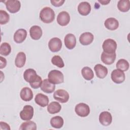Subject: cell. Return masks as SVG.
I'll return each instance as SVG.
<instances>
[{
    "mask_svg": "<svg viewBox=\"0 0 130 130\" xmlns=\"http://www.w3.org/2000/svg\"><path fill=\"white\" fill-rule=\"evenodd\" d=\"M23 78L29 83L31 87L34 89L40 87L43 81L41 77L38 75L36 71L32 69H26L23 73Z\"/></svg>",
    "mask_w": 130,
    "mask_h": 130,
    "instance_id": "6da1fadb",
    "label": "cell"
},
{
    "mask_svg": "<svg viewBox=\"0 0 130 130\" xmlns=\"http://www.w3.org/2000/svg\"><path fill=\"white\" fill-rule=\"evenodd\" d=\"M39 17L41 20L44 23H50L54 20L55 13L51 8L46 7L41 10Z\"/></svg>",
    "mask_w": 130,
    "mask_h": 130,
    "instance_id": "7a4b0ae2",
    "label": "cell"
},
{
    "mask_svg": "<svg viewBox=\"0 0 130 130\" xmlns=\"http://www.w3.org/2000/svg\"><path fill=\"white\" fill-rule=\"evenodd\" d=\"M48 80L54 84H60L64 81V76L61 72L57 70H53L49 72L48 75Z\"/></svg>",
    "mask_w": 130,
    "mask_h": 130,
    "instance_id": "3957f363",
    "label": "cell"
},
{
    "mask_svg": "<svg viewBox=\"0 0 130 130\" xmlns=\"http://www.w3.org/2000/svg\"><path fill=\"white\" fill-rule=\"evenodd\" d=\"M117 46L116 42L113 39H107L104 41L102 45V48L104 52L109 54H112L115 53Z\"/></svg>",
    "mask_w": 130,
    "mask_h": 130,
    "instance_id": "277c9868",
    "label": "cell"
},
{
    "mask_svg": "<svg viewBox=\"0 0 130 130\" xmlns=\"http://www.w3.org/2000/svg\"><path fill=\"white\" fill-rule=\"evenodd\" d=\"M75 111L78 116L85 117L89 114L90 108L89 106L85 103H80L76 105Z\"/></svg>",
    "mask_w": 130,
    "mask_h": 130,
    "instance_id": "5b68a950",
    "label": "cell"
},
{
    "mask_svg": "<svg viewBox=\"0 0 130 130\" xmlns=\"http://www.w3.org/2000/svg\"><path fill=\"white\" fill-rule=\"evenodd\" d=\"M7 10L11 13L18 12L21 7V3L18 0H8L4 1Z\"/></svg>",
    "mask_w": 130,
    "mask_h": 130,
    "instance_id": "8992f818",
    "label": "cell"
},
{
    "mask_svg": "<svg viewBox=\"0 0 130 130\" xmlns=\"http://www.w3.org/2000/svg\"><path fill=\"white\" fill-rule=\"evenodd\" d=\"M54 99L57 101L61 103H67L70 98L69 93L65 90L58 89L56 90L53 94Z\"/></svg>",
    "mask_w": 130,
    "mask_h": 130,
    "instance_id": "52a82bcc",
    "label": "cell"
},
{
    "mask_svg": "<svg viewBox=\"0 0 130 130\" xmlns=\"http://www.w3.org/2000/svg\"><path fill=\"white\" fill-rule=\"evenodd\" d=\"M34 108L30 105H25L20 112V117L23 120H30L34 116Z\"/></svg>",
    "mask_w": 130,
    "mask_h": 130,
    "instance_id": "ba28073f",
    "label": "cell"
},
{
    "mask_svg": "<svg viewBox=\"0 0 130 130\" xmlns=\"http://www.w3.org/2000/svg\"><path fill=\"white\" fill-rule=\"evenodd\" d=\"M112 80L116 84L123 83L125 80V74L124 72L119 69L114 70L111 74Z\"/></svg>",
    "mask_w": 130,
    "mask_h": 130,
    "instance_id": "9c48e42d",
    "label": "cell"
},
{
    "mask_svg": "<svg viewBox=\"0 0 130 130\" xmlns=\"http://www.w3.org/2000/svg\"><path fill=\"white\" fill-rule=\"evenodd\" d=\"M62 42L61 40L57 37H54L50 40L48 42V47L52 52L59 51L62 47Z\"/></svg>",
    "mask_w": 130,
    "mask_h": 130,
    "instance_id": "30bf717a",
    "label": "cell"
},
{
    "mask_svg": "<svg viewBox=\"0 0 130 130\" xmlns=\"http://www.w3.org/2000/svg\"><path fill=\"white\" fill-rule=\"evenodd\" d=\"M99 121L104 126L109 125L112 121V116L108 111H103L99 115Z\"/></svg>",
    "mask_w": 130,
    "mask_h": 130,
    "instance_id": "8fae6325",
    "label": "cell"
},
{
    "mask_svg": "<svg viewBox=\"0 0 130 130\" xmlns=\"http://www.w3.org/2000/svg\"><path fill=\"white\" fill-rule=\"evenodd\" d=\"M70 21L69 14L66 11H61L57 15V22L58 24L62 26H66Z\"/></svg>",
    "mask_w": 130,
    "mask_h": 130,
    "instance_id": "7c38bea8",
    "label": "cell"
},
{
    "mask_svg": "<svg viewBox=\"0 0 130 130\" xmlns=\"http://www.w3.org/2000/svg\"><path fill=\"white\" fill-rule=\"evenodd\" d=\"M64 43L66 47L70 50L75 48L76 45V38L72 34H67L64 38Z\"/></svg>",
    "mask_w": 130,
    "mask_h": 130,
    "instance_id": "4fadbf2b",
    "label": "cell"
},
{
    "mask_svg": "<svg viewBox=\"0 0 130 130\" xmlns=\"http://www.w3.org/2000/svg\"><path fill=\"white\" fill-rule=\"evenodd\" d=\"M94 36L90 32H85L82 34L79 37V42L81 45L86 46L90 44L93 41Z\"/></svg>",
    "mask_w": 130,
    "mask_h": 130,
    "instance_id": "5bb4252c",
    "label": "cell"
},
{
    "mask_svg": "<svg viewBox=\"0 0 130 130\" xmlns=\"http://www.w3.org/2000/svg\"><path fill=\"white\" fill-rule=\"evenodd\" d=\"M27 37V31L25 29L20 28L17 30L14 34V41L16 43H21L26 39Z\"/></svg>",
    "mask_w": 130,
    "mask_h": 130,
    "instance_id": "9a60e30c",
    "label": "cell"
},
{
    "mask_svg": "<svg viewBox=\"0 0 130 130\" xmlns=\"http://www.w3.org/2000/svg\"><path fill=\"white\" fill-rule=\"evenodd\" d=\"M42 34V29L38 25H33L29 29L30 36L34 40H39L41 38Z\"/></svg>",
    "mask_w": 130,
    "mask_h": 130,
    "instance_id": "2e32d148",
    "label": "cell"
},
{
    "mask_svg": "<svg viewBox=\"0 0 130 130\" xmlns=\"http://www.w3.org/2000/svg\"><path fill=\"white\" fill-rule=\"evenodd\" d=\"M40 87L43 92L47 93H51L54 91L55 85L54 84L50 82L48 79H45L43 80Z\"/></svg>",
    "mask_w": 130,
    "mask_h": 130,
    "instance_id": "e0dca14e",
    "label": "cell"
},
{
    "mask_svg": "<svg viewBox=\"0 0 130 130\" xmlns=\"http://www.w3.org/2000/svg\"><path fill=\"white\" fill-rule=\"evenodd\" d=\"M20 96L23 101L28 102L32 99L34 94L30 88L28 87H24L20 91Z\"/></svg>",
    "mask_w": 130,
    "mask_h": 130,
    "instance_id": "ac0fdd59",
    "label": "cell"
},
{
    "mask_svg": "<svg viewBox=\"0 0 130 130\" xmlns=\"http://www.w3.org/2000/svg\"><path fill=\"white\" fill-rule=\"evenodd\" d=\"M91 6L87 2H81L78 6V11L82 16L88 15L91 11Z\"/></svg>",
    "mask_w": 130,
    "mask_h": 130,
    "instance_id": "d6986e66",
    "label": "cell"
},
{
    "mask_svg": "<svg viewBox=\"0 0 130 130\" xmlns=\"http://www.w3.org/2000/svg\"><path fill=\"white\" fill-rule=\"evenodd\" d=\"M96 76L100 79H104L108 74L107 68L101 64H96L94 67Z\"/></svg>",
    "mask_w": 130,
    "mask_h": 130,
    "instance_id": "ffe728a7",
    "label": "cell"
},
{
    "mask_svg": "<svg viewBox=\"0 0 130 130\" xmlns=\"http://www.w3.org/2000/svg\"><path fill=\"white\" fill-rule=\"evenodd\" d=\"M116 57V54L115 53L112 54H109L103 52L101 54V60L102 62L107 65H110L114 63Z\"/></svg>",
    "mask_w": 130,
    "mask_h": 130,
    "instance_id": "44dd1931",
    "label": "cell"
},
{
    "mask_svg": "<svg viewBox=\"0 0 130 130\" xmlns=\"http://www.w3.org/2000/svg\"><path fill=\"white\" fill-rule=\"evenodd\" d=\"M104 25L107 29L111 30H114L118 28L119 26V22L115 18L110 17L105 21Z\"/></svg>",
    "mask_w": 130,
    "mask_h": 130,
    "instance_id": "7402d4cb",
    "label": "cell"
},
{
    "mask_svg": "<svg viewBox=\"0 0 130 130\" xmlns=\"http://www.w3.org/2000/svg\"><path fill=\"white\" fill-rule=\"evenodd\" d=\"M35 101L36 103L40 106L45 107L48 105L49 98L47 95L41 93H39L36 95Z\"/></svg>",
    "mask_w": 130,
    "mask_h": 130,
    "instance_id": "603a6c76",
    "label": "cell"
},
{
    "mask_svg": "<svg viewBox=\"0 0 130 130\" xmlns=\"http://www.w3.org/2000/svg\"><path fill=\"white\" fill-rule=\"evenodd\" d=\"M26 61V55L23 52H19L17 53L15 60V66L18 68H22Z\"/></svg>",
    "mask_w": 130,
    "mask_h": 130,
    "instance_id": "cb8c5ba5",
    "label": "cell"
},
{
    "mask_svg": "<svg viewBox=\"0 0 130 130\" xmlns=\"http://www.w3.org/2000/svg\"><path fill=\"white\" fill-rule=\"evenodd\" d=\"M61 109L60 104L57 102H52L47 106V111L51 114H54L60 112Z\"/></svg>",
    "mask_w": 130,
    "mask_h": 130,
    "instance_id": "d4e9b609",
    "label": "cell"
},
{
    "mask_svg": "<svg viewBox=\"0 0 130 130\" xmlns=\"http://www.w3.org/2000/svg\"><path fill=\"white\" fill-rule=\"evenodd\" d=\"M63 123V119L60 116H56L53 117L50 119L51 125L55 128H60L62 127Z\"/></svg>",
    "mask_w": 130,
    "mask_h": 130,
    "instance_id": "484cf974",
    "label": "cell"
},
{
    "mask_svg": "<svg viewBox=\"0 0 130 130\" xmlns=\"http://www.w3.org/2000/svg\"><path fill=\"white\" fill-rule=\"evenodd\" d=\"M81 74L86 80H91L94 77V73L92 69L88 67H84L81 70Z\"/></svg>",
    "mask_w": 130,
    "mask_h": 130,
    "instance_id": "4316f807",
    "label": "cell"
},
{
    "mask_svg": "<svg viewBox=\"0 0 130 130\" xmlns=\"http://www.w3.org/2000/svg\"><path fill=\"white\" fill-rule=\"evenodd\" d=\"M118 10L122 12H126L130 8V2L129 0H120L117 3Z\"/></svg>",
    "mask_w": 130,
    "mask_h": 130,
    "instance_id": "83f0119b",
    "label": "cell"
},
{
    "mask_svg": "<svg viewBox=\"0 0 130 130\" xmlns=\"http://www.w3.org/2000/svg\"><path fill=\"white\" fill-rule=\"evenodd\" d=\"M19 129L21 130H36L37 129V125L32 121L27 120L21 124Z\"/></svg>",
    "mask_w": 130,
    "mask_h": 130,
    "instance_id": "f1b7e54d",
    "label": "cell"
},
{
    "mask_svg": "<svg viewBox=\"0 0 130 130\" xmlns=\"http://www.w3.org/2000/svg\"><path fill=\"white\" fill-rule=\"evenodd\" d=\"M116 65L117 69H119L123 72L127 71L129 67L128 62L124 59H119L117 62Z\"/></svg>",
    "mask_w": 130,
    "mask_h": 130,
    "instance_id": "f546056e",
    "label": "cell"
},
{
    "mask_svg": "<svg viewBox=\"0 0 130 130\" xmlns=\"http://www.w3.org/2000/svg\"><path fill=\"white\" fill-rule=\"evenodd\" d=\"M11 52V47L10 45L7 43H3L0 46V54L2 55L7 56Z\"/></svg>",
    "mask_w": 130,
    "mask_h": 130,
    "instance_id": "4dcf8cb0",
    "label": "cell"
},
{
    "mask_svg": "<svg viewBox=\"0 0 130 130\" xmlns=\"http://www.w3.org/2000/svg\"><path fill=\"white\" fill-rule=\"evenodd\" d=\"M51 61L53 65L59 68H63L64 66V63L63 61V59L59 55H57L53 56L51 58Z\"/></svg>",
    "mask_w": 130,
    "mask_h": 130,
    "instance_id": "1f68e13d",
    "label": "cell"
},
{
    "mask_svg": "<svg viewBox=\"0 0 130 130\" xmlns=\"http://www.w3.org/2000/svg\"><path fill=\"white\" fill-rule=\"evenodd\" d=\"M10 19V16L8 13L3 10H0V24H5L8 23Z\"/></svg>",
    "mask_w": 130,
    "mask_h": 130,
    "instance_id": "d6a6232c",
    "label": "cell"
},
{
    "mask_svg": "<svg viewBox=\"0 0 130 130\" xmlns=\"http://www.w3.org/2000/svg\"><path fill=\"white\" fill-rule=\"evenodd\" d=\"M64 0H59V1H55V0H51L50 2L51 4L55 7H60L63 5L64 3Z\"/></svg>",
    "mask_w": 130,
    "mask_h": 130,
    "instance_id": "836d02e7",
    "label": "cell"
},
{
    "mask_svg": "<svg viewBox=\"0 0 130 130\" xmlns=\"http://www.w3.org/2000/svg\"><path fill=\"white\" fill-rule=\"evenodd\" d=\"M7 65V60L5 58L0 56V69H2L4 68Z\"/></svg>",
    "mask_w": 130,
    "mask_h": 130,
    "instance_id": "e575fe53",
    "label": "cell"
},
{
    "mask_svg": "<svg viewBox=\"0 0 130 130\" xmlns=\"http://www.w3.org/2000/svg\"><path fill=\"white\" fill-rule=\"evenodd\" d=\"M0 129H7V130H10L11 128H10V125L5 122H3V121H1L0 122Z\"/></svg>",
    "mask_w": 130,
    "mask_h": 130,
    "instance_id": "d590c367",
    "label": "cell"
},
{
    "mask_svg": "<svg viewBox=\"0 0 130 130\" xmlns=\"http://www.w3.org/2000/svg\"><path fill=\"white\" fill-rule=\"evenodd\" d=\"M98 2L103 5H108L110 2V0H99Z\"/></svg>",
    "mask_w": 130,
    "mask_h": 130,
    "instance_id": "8d00e7d4",
    "label": "cell"
}]
</instances>
